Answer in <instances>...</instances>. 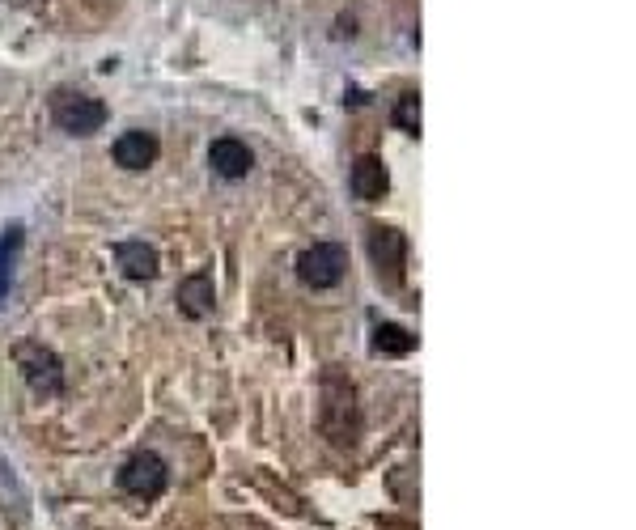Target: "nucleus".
I'll return each instance as SVG.
<instances>
[{"instance_id":"f8f14e48","label":"nucleus","mask_w":636,"mask_h":530,"mask_svg":"<svg viewBox=\"0 0 636 530\" xmlns=\"http://www.w3.org/2000/svg\"><path fill=\"white\" fill-rule=\"evenodd\" d=\"M412 348H416V335L408 327H399V323H378L374 327V352L378 357H408Z\"/></svg>"},{"instance_id":"20e7f679","label":"nucleus","mask_w":636,"mask_h":530,"mask_svg":"<svg viewBox=\"0 0 636 530\" xmlns=\"http://www.w3.org/2000/svg\"><path fill=\"white\" fill-rule=\"evenodd\" d=\"M166 484H170V471L153 450H140L119 467V488L136 501H157L166 492Z\"/></svg>"},{"instance_id":"f03ea898","label":"nucleus","mask_w":636,"mask_h":530,"mask_svg":"<svg viewBox=\"0 0 636 530\" xmlns=\"http://www.w3.org/2000/svg\"><path fill=\"white\" fill-rule=\"evenodd\" d=\"M51 119H56V128L68 136H94L106 123V106L90 94L56 90V98H51Z\"/></svg>"},{"instance_id":"423d86ee","label":"nucleus","mask_w":636,"mask_h":530,"mask_svg":"<svg viewBox=\"0 0 636 530\" xmlns=\"http://www.w3.org/2000/svg\"><path fill=\"white\" fill-rule=\"evenodd\" d=\"M17 369L26 374V382L34 386L39 395H60L64 391V369H60V357L43 344H17Z\"/></svg>"},{"instance_id":"9b49d317","label":"nucleus","mask_w":636,"mask_h":530,"mask_svg":"<svg viewBox=\"0 0 636 530\" xmlns=\"http://www.w3.org/2000/svg\"><path fill=\"white\" fill-rule=\"evenodd\" d=\"M115 268L128 276V280H153L157 268H162V259L149 242H119L115 246Z\"/></svg>"},{"instance_id":"9d476101","label":"nucleus","mask_w":636,"mask_h":530,"mask_svg":"<svg viewBox=\"0 0 636 530\" xmlns=\"http://www.w3.org/2000/svg\"><path fill=\"white\" fill-rule=\"evenodd\" d=\"M174 302H179V310L187 318H208L212 306H217V289H212V276L208 272H196L179 280V293H174Z\"/></svg>"},{"instance_id":"39448f33","label":"nucleus","mask_w":636,"mask_h":530,"mask_svg":"<svg viewBox=\"0 0 636 530\" xmlns=\"http://www.w3.org/2000/svg\"><path fill=\"white\" fill-rule=\"evenodd\" d=\"M348 272V251L340 242H314L310 251H302L297 259V276H302V285L310 289H335Z\"/></svg>"},{"instance_id":"f257e3e1","label":"nucleus","mask_w":636,"mask_h":530,"mask_svg":"<svg viewBox=\"0 0 636 530\" xmlns=\"http://www.w3.org/2000/svg\"><path fill=\"white\" fill-rule=\"evenodd\" d=\"M318 424L323 433L335 441V446H352L361 433V416H357V391L344 374H331L323 378V408H318Z\"/></svg>"},{"instance_id":"4468645a","label":"nucleus","mask_w":636,"mask_h":530,"mask_svg":"<svg viewBox=\"0 0 636 530\" xmlns=\"http://www.w3.org/2000/svg\"><path fill=\"white\" fill-rule=\"evenodd\" d=\"M403 132H420V94H403L399 102H395V115H391Z\"/></svg>"},{"instance_id":"ddd939ff","label":"nucleus","mask_w":636,"mask_h":530,"mask_svg":"<svg viewBox=\"0 0 636 530\" xmlns=\"http://www.w3.org/2000/svg\"><path fill=\"white\" fill-rule=\"evenodd\" d=\"M17 255H22V225H9L0 234V302L13 285V268H17Z\"/></svg>"},{"instance_id":"7ed1b4c3","label":"nucleus","mask_w":636,"mask_h":530,"mask_svg":"<svg viewBox=\"0 0 636 530\" xmlns=\"http://www.w3.org/2000/svg\"><path fill=\"white\" fill-rule=\"evenodd\" d=\"M369 259H374V272L386 289L403 285V272H408V238L391 225H369Z\"/></svg>"},{"instance_id":"1a4fd4ad","label":"nucleus","mask_w":636,"mask_h":530,"mask_svg":"<svg viewBox=\"0 0 636 530\" xmlns=\"http://www.w3.org/2000/svg\"><path fill=\"white\" fill-rule=\"evenodd\" d=\"M115 166H123V170H145V166H153L157 162V153H162V145H157V136L153 132H145V128H132V132H123L119 140H115Z\"/></svg>"},{"instance_id":"0eeeda50","label":"nucleus","mask_w":636,"mask_h":530,"mask_svg":"<svg viewBox=\"0 0 636 530\" xmlns=\"http://www.w3.org/2000/svg\"><path fill=\"white\" fill-rule=\"evenodd\" d=\"M348 187L352 196L365 200V204H378L386 196V187H391V174H386V162L378 153H365L352 162V174H348Z\"/></svg>"},{"instance_id":"6e6552de","label":"nucleus","mask_w":636,"mask_h":530,"mask_svg":"<svg viewBox=\"0 0 636 530\" xmlns=\"http://www.w3.org/2000/svg\"><path fill=\"white\" fill-rule=\"evenodd\" d=\"M208 166L221 174V179H246V174L255 170V153L242 145V140L234 136H221V140H212V149H208Z\"/></svg>"}]
</instances>
